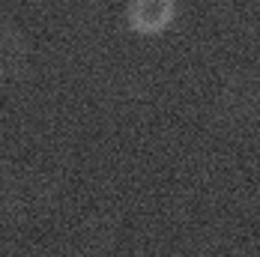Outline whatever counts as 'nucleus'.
Returning a JSON list of instances; mask_svg holds the SVG:
<instances>
[{
  "mask_svg": "<svg viewBox=\"0 0 260 257\" xmlns=\"http://www.w3.org/2000/svg\"><path fill=\"white\" fill-rule=\"evenodd\" d=\"M3 42H6V30H0V75H15V72H21V60L27 54L24 48H18L21 36L12 33L9 45H3Z\"/></svg>",
  "mask_w": 260,
  "mask_h": 257,
  "instance_id": "2",
  "label": "nucleus"
},
{
  "mask_svg": "<svg viewBox=\"0 0 260 257\" xmlns=\"http://www.w3.org/2000/svg\"><path fill=\"white\" fill-rule=\"evenodd\" d=\"M177 0H126V27L138 36H161L177 21Z\"/></svg>",
  "mask_w": 260,
  "mask_h": 257,
  "instance_id": "1",
  "label": "nucleus"
}]
</instances>
